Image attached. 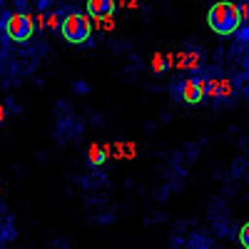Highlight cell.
I'll return each mask as SVG.
<instances>
[{"instance_id": "7a4b0ae2", "label": "cell", "mask_w": 249, "mask_h": 249, "mask_svg": "<svg viewBox=\"0 0 249 249\" xmlns=\"http://www.w3.org/2000/svg\"><path fill=\"white\" fill-rule=\"evenodd\" d=\"M60 33H62V37H65V43L82 45V43H88L90 35H92V23H90L88 15L68 13L65 18L60 20Z\"/></svg>"}, {"instance_id": "52a82bcc", "label": "cell", "mask_w": 249, "mask_h": 249, "mask_svg": "<svg viewBox=\"0 0 249 249\" xmlns=\"http://www.w3.org/2000/svg\"><path fill=\"white\" fill-rule=\"evenodd\" d=\"M199 62H202V53H184V68H190V70H197L199 68Z\"/></svg>"}, {"instance_id": "277c9868", "label": "cell", "mask_w": 249, "mask_h": 249, "mask_svg": "<svg viewBox=\"0 0 249 249\" xmlns=\"http://www.w3.org/2000/svg\"><path fill=\"white\" fill-rule=\"evenodd\" d=\"M179 100L184 105H199L204 100V80L202 77H187L179 82Z\"/></svg>"}, {"instance_id": "4fadbf2b", "label": "cell", "mask_w": 249, "mask_h": 249, "mask_svg": "<svg viewBox=\"0 0 249 249\" xmlns=\"http://www.w3.org/2000/svg\"><path fill=\"white\" fill-rule=\"evenodd\" d=\"M117 3H127V8H137L140 0H117Z\"/></svg>"}, {"instance_id": "7c38bea8", "label": "cell", "mask_w": 249, "mask_h": 249, "mask_svg": "<svg viewBox=\"0 0 249 249\" xmlns=\"http://www.w3.org/2000/svg\"><path fill=\"white\" fill-rule=\"evenodd\" d=\"M45 28H53V30H55V28H60V18H55V15H53V18H48V25H45Z\"/></svg>"}, {"instance_id": "3957f363", "label": "cell", "mask_w": 249, "mask_h": 249, "mask_svg": "<svg viewBox=\"0 0 249 249\" xmlns=\"http://www.w3.org/2000/svg\"><path fill=\"white\" fill-rule=\"evenodd\" d=\"M5 33H8V37L13 40V43H28V40L33 37V33H35V20L25 13H15V15L8 18Z\"/></svg>"}, {"instance_id": "6da1fadb", "label": "cell", "mask_w": 249, "mask_h": 249, "mask_svg": "<svg viewBox=\"0 0 249 249\" xmlns=\"http://www.w3.org/2000/svg\"><path fill=\"white\" fill-rule=\"evenodd\" d=\"M207 25H210L217 35H234L242 28L239 18V5L232 0H219L207 13Z\"/></svg>"}, {"instance_id": "8992f818", "label": "cell", "mask_w": 249, "mask_h": 249, "mask_svg": "<svg viewBox=\"0 0 249 249\" xmlns=\"http://www.w3.org/2000/svg\"><path fill=\"white\" fill-rule=\"evenodd\" d=\"M107 157H110L107 144H90L88 147V164H92V167H100Z\"/></svg>"}, {"instance_id": "30bf717a", "label": "cell", "mask_w": 249, "mask_h": 249, "mask_svg": "<svg viewBox=\"0 0 249 249\" xmlns=\"http://www.w3.org/2000/svg\"><path fill=\"white\" fill-rule=\"evenodd\" d=\"M239 18H242V25H249V3L239 5Z\"/></svg>"}, {"instance_id": "ba28073f", "label": "cell", "mask_w": 249, "mask_h": 249, "mask_svg": "<svg viewBox=\"0 0 249 249\" xmlns=\"http://www.w3.org/2000/svg\"><path fill=\"white\" fill-rule=\"evenodd\" d=\"M170 65H167V57H164L162 53H155V57H152V70L160 75V72H164Z\"/></svg>"}, {"instance_id": "5b68a950", "label": "cell", "mask_w": 249, "mask_h": 249, "mask_svg": "<svg viewBox=\"0 0 249 249\" xmlns=\"http://www.w3.org/2000/svg\"><path fill=\"white\" fill-rule=\"evenodd\" d=\"M112 13H115V0H88L90 18H107Z\"/></svg>"}, {"instance_id": "8fae6325", "label": "cell", "mask_w": 249, "mask_h": 249, "mask_svg": "<svg viewBox=\"0 0 249 249\" xmlns=\"http://www.w3.org/2000/svg\"><path fill=\"white\" fill-rule=\"evenodd\" d=\"M230 95H232V82L222 80V97H230Z\"/></svg>"}, {"instance_id": "9c48e42d", "label": "cell", "mask_w": 249, "mask_h": 249, "mask_svg": "<svg viewBox=\"0 0 249 249\" xmlns=\"http://www.w3.org/2000/svg\"><path fill=\"white\" fill-rule=\"evenodd\" d=\"M239 244H242L244 249H249V222L242 227V232H239Z\"/></svg>"}]
</instances>
